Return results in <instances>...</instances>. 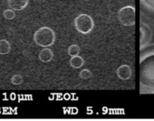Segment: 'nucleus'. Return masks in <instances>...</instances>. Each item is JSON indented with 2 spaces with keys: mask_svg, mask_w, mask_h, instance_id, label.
Listing matches in <instances>:
<instances>
[{
  "mask_svg": "<svg viewBox=\"0 0 154 121\" xmlns=\"http://www.w3.org/2000/svg\"><path fill=\"white\" fill-rule=\"evenodd\" d=\"M34 41L38 46L46 48L53 46L56 40V34L53 29L48 26L38 29L34 34Z\"/></svg>",
  "mask_w": 154,
  "mask_h": 121,
  "instance_id": "nucleus-2",
  "label": "nucleus"
},
{
  "mask_svg": "<svg viewBox=\"0 0 154 121\" xmlns=\"http://www.w3.org/2000/svg\"><path fill=\"white\" fill-rule=\"evenodd\" d=\"M11 44L5 39H0V55H6L10 53Z\"/></svg>",
  "mask_w": 154,
  "mask_h": 121,
  "instance_id": "nucleus-10",
  "label": "nucleus"
},
{
  "mask_svg": "<svg viewBox=\"0 0 154 121\" xmlns=\"http://www.w3.org/2000/svg\"><path fill=\"white\" fill-rule=\"evenodd\" d=\"M116 75L118 78L122 80H127L132 76V70L130 66L122 65L116 70Z\"/></svg>",
  "mask_w": 154,
  "mask_h": 121,
  "instance_id": "nucleus-6",
  "label": "nucleus"
},
{
  "mask_svg": "<svg viewBox=\"0 0 154 121\" xmlns=\"http://www.w3.org/2000/svg\"><path fill=\"white\" fill-rule=\"evenodd\" d=\"M11 82L13 85L19 86L23 82V77L20 74H16V75L12 76L11 78Z\"/></svg>",
  "mask_w": 154,
  "mask_h": 121,
  "instance_id": "nucleus-13",
  "label": "nucleus"
},
{
  "mask_svg": "<svg viewBox=\"0 0 154 121\" xmlns=\"http://www.w3.org/2000/svg\"><path fill=\"white\" fill-rule=\"evenodd\" d=\"M79 53H80V47L77 44H72V45H71L68 48V50H67V53L71 57L79 56Z\"/></svg>",
  "mask_w": 154,
  "mask_h": 121,
  "instance_id": "nucleus-11",
  "label": "nucleus"
},
{
  "mask_svg": "<svg viewBox=\"0 0 154 121\" xmlns=\"http://www.w3.org/2000/svg\"><path fill=\"white\" fill-rule=\"evenodd\" d=\"M140 2L143 6L154 12V0H140Z\"/></svg>",
  "mask_w": 154,
  "mask_h": 121,
  "instance_id": "nucleus-14",
  "label": "nucleus"
},
{
  "mask_svg": "<svg viewBox=\"0 0 154 121\" xmlns=\"http://www.w3.org/2000/svg\"><path fill=\"white\" fill-rule=\"evenodd\" d=\"M3 17L5 18V20H14L15 17H16V12H15V10L12 9H5L3 12Z\"/></svg>",
  "mask_w": 154,
  "mask_h": 121,
  "instance_id": "nucleus-12",
  "label": "nucleus"
},
{
  "mask_svg": "<svg viewBox=\"0 0 154 121\" xmlns=\"http://www.w3.org/2000/svg\"><path fill=\"white\" fill-rule=\"evenodd\" d=\"M8 5L15 11H21L27 7L29 0H8Z\"/></svg>",
  "mask_w": 154,
  "mask_h": 121,
  "instance_id": "nucleus-7",
  "label": "nucleus"
},
{
  "mask_svg": "<svg viewBox=\"0 0 154 121\" xmlns=\"http://www.w3.org/2000/svg\"><path fill=\"white\" fill-rule=\"evenodd\" d=\"M69 64L73 69H80L84 65V60L79 56H72L69 60Z\"/></svg>",
  "mask_w": 154,
  "mask_h": 121,
  "instance_id": "nucleus-9",
  "label": "nucleus"
},
{
  "mask_svg": "<svg viewBox=\"0 0 154 121\" xmlns=\"http://www.w3.org/2000/svg\"><path fill=\"white\" fill-rule=\"evenodd\" d=\"M53 51L48 47L43 48L38 53V59L42 63H49L53 59Z\"/></svg>",
  "mask_w": 154,
  "mask_h": 121,
  "instance_id": "nucleus-8",
  "label": "nucleus"
},
{
  "mask_svg": "<svg viewBox=\"0 0 154 121\" xmlns=\"http://www.w3.org/2000/svg\"><path fill=\"white\" fill-rule=\"evenodd\" d=\"M140 49L146 46L149 43L152 37V31L146 24L144 23H140Z\"/></svg>",
  "mask_w": 154,
  "mask_h": 121,
  "instance_id": "nucleus-5",
  "label": "nucleus"
},
{
  "mask_svg": "<svg viewBox=\"0 0 154 121\" xmlns=\"http://www.w3.org/2000/svg\"><path fill=\"white\" fill-rule=\"evenodd\" d=\"M74 26L77 31L82 34H89L94 28L93 18L86 13H81L74 20Z\"/></svg>",
  "mask_w": 154,
  "mask_h": 121,
  "instance_id": "nucleus-3",
  "label": "nucleus"
},
{
  "mask_svg": "<svg viewBox=\"0 0 154 121\" xmlns=\"http://www.w3.org/2000/svg\"><path fill=\"white\" fill-rule=\"evenodd\" d=\"M140 50V93H154V45Z\"/></svg>",
  "mask_w": 154,
  "mask_h": 121,
  "instance_id": "nucleus-1",
  "label": "nucleus"
},
{
  "mask_svg": "<svg viewBox=\"0 0 154 121\" xmlns=\"http://www.w3.org/2000/svg\"><path fill=\"white\" fill-rule=\"evenodd\" d=\"M92 76V73L87 70V69H83L79 73V77L83 79H87Z\"/></svg>",
  "mask_w": 154,
  "mask_h": 121,
  "instance_id": "nucleus-15",
  "label": "nucleus"
},
{
  "mask_svg": "<svg viewBox=\"0 0 154 121\" xmlns=\"http://www.w3.org/2000/svg\"><path fill=\"white\" fill-rule=\"evenodd\" d=\"M118 20L125 26H133L136 23V9L131 5L121 8L118 12Z\"/></svg>",
  "mask_w": 154,
  "mask_h": 121,
  "instance_id": "nucleus-4",
  "label": "nucleus"
}]
</instances>
